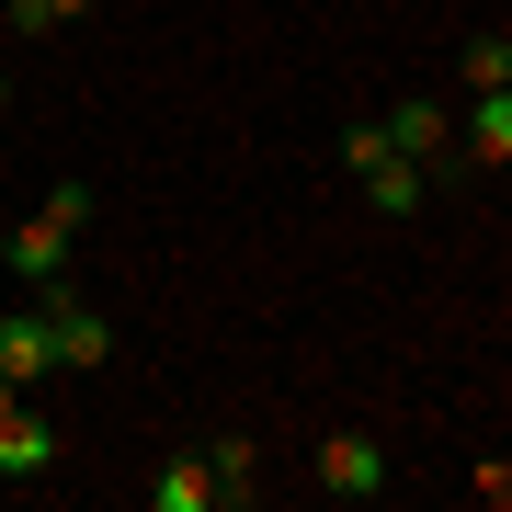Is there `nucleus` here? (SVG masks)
<instances>
[{"instance_id": "15", "label": "nucleus", "mask_w": 512, "mask_h": 512, "mask_svg": "<svg viewBox=\"0 0 512 512\" xmlns=\"http://www.w3.org/2000/svg\"><path fill=\"white\" fill-rule=\"evenodd\" d=\"M12 399H23V387H12V376H0V410H12Z\"/></svg>"}, {"instance_id": "7", "label": "nucleus", "mask_w": 512, "mask_h": 512, "mask_svg": "<svg viewBox=\"0 0 512 512\" xmlns=\"http://www.w3.org/2000/svg\"><path fill=\"white\" fill-rule=\"evenodd\" d=\"M353 183H365L376 217H421V194H433L444 171H433V160H410V148H387V160H376V171H353Z\"/></svg>"}, {"instance_id": "11", "label": "nucleus", "mask_w": 512, "mask_h": 512, "mask_svg": "<svg viewBox=\"0 0 512 512\" xmlns=\"http://www.w3.org/2000/svg\"><path fill=\"white\" fill-rule=\"evenodd\" d=\"M92 0H0V35H57V23H80Z\"/></svg>"}, {"instance_id": "1", "label": "nucleus", "mask_w": 512, "mask_h": 512, "mask_svg": "<svg viewBox=\"0 0 512 512\" xmlns=\"http://www.w3.org/2000/svg\"><path fill=\"white\" fill-rule=\"evenodd\" d=\"M80 228H92V183H57L35 217L0 239V274H12V285H57V274H69V239H80Z\"/></svg>"}, {"instance_id": "10", "label": "nucleus", "mask_w": 512, "mask_h": 512, "mask_svg": "<svg viewBox=\"0 0 512 512\" xmlns=\"http://www.w3.org/2000/svg\"><path fill=\"white\" fill-rule=\"evenodd\" d=\"M205 467H217V501H251V490H262V444H251V433H217Z\"/></svg>"}, {"instance_id": "5", "label": "nucleus", "mask_w": 512, "mask_h": 512, "mask_svg": "<svg viewBox=\"0 0 512 512\" xmlns=\"http://www.w3.org/2000/svg\"><path fill=\"white\" fill-rule=\"evenodd\" d=\"M387 137H399L410 160H433V171H456V103H433V92H410V103H387Z\"/></svg>"}, {"instance_id": "16", "label": "nucleus", "mask_w": 512, "mask_h": 512, "mask_svg": "<svg viewBox=\"0 0 512 512\" xmlns=\"http://www.w3.org/2000/svg\"><path fill=\"white\" fill-rule=\"evenodd\" d=\"M0 114H12V80H0Z\"/></svg>"}, {"instance_id": "13", "label": "nucleus", "mask_w": 512, "mask_h": 512, "mask_svg": "<svg viewBox=\"0 0 512 512\" xmlns=\"http://www.w3.org/2000/svg\"><path fill=\"white\" fill-rule=\"evenodd\" d=\"M387 148H399V137H387V114H353V126H342V171H376Z\"/></svg>"}, {"instance_id": "3", "label": "nucleus", "mask_w": 512, "mask_h": 512, "mask_svg": "<svg viewBox=\"0 0 512 512\" xmlns=\"http://www.w3.org/2000/svg\"><path fill=\"white\" fill-rule=\"evenodd\" d=\"M319 490L330 501H376L387 490V444L376 433H319Z\"/></svg>"}, {"instance_id": "6", "label": "nucleus", "mask_w": 512, "mask_h": 512, "mask_svg": "<svg viewBox=\"0 0 512 512\" xmlns=\"http://www.w3.org/2000/svg\"><path fill=\"white\" fill-rule=\"evenodd\" d=\"M0 376H12V387H46L57 376V342H46V308H35V296L0 308Z\"/></svg>"}, {"instance_id": "9", "label": "nucleus", "mask_w": 512, "mask_h": 512, "mask_svg": "<svg viewBox=\"0 0 512 512\" xmlns=\"http://www.w3.org/2000/svg\"><path fill=\"white\" fill-rule=\"evenodd\" d=\"M205 501H217V467L205 456H171L160 478H148V512H205Z\"/></svg>"}, {"instance_id": "12", "label": "nucleus", "mask_w": 512, "mask_h": 512, "mask_svg": "<svg viewBox=\"0 0 512 512\" xmlns=\"http://www.w3.org/2000/svg\"><path fill=\"white\" fill-rule=\"evenodd\" d=\"M467 92H512V35H467Z\"/></svg>"}, {"instance_id": "4", "label": "nucleus", "mask_w": 512, "mask_h": 512, "mask_svg": "<svg viewBox=\"0 0 512 512\" xmlns=\"http://www.w3.org/2000/svg\"><path fill=\"white\" fill-rule=\"evenodd\" d=\"M456 160H467V171H512V92H467V114H456Z\"/></svg>"}, {"instance_id": "2", "label": "nucleus", "mask_w": 512, "mask_h": 512, "mask_svg": "<svg viewBox=\"0 0 512 512\" xmlns=\"http://www.w3.org/2000/svg\"><path fill=\"white\" fill-rule=\"evenodd\" d=\"M35 308H46L57 376H92V365H114V330H103V308H92V296H80L69 274H57V285H35Z\"/></svg>"}, {"instance_id": "14", "label": "nucleus", "mask_w": 512, "mask_h": 512, "mask_svg": "<svg viewBox=\"0 0 512 512\" xmlns=\"http://www.w3.org/2000/svg\"><path fill=\"white\" fill-rule=\"evenodd\" d=\"M467 490H478V501H501V512H512V456H478V467H467Z\"/></svg>"}, {"instance_id": "8", "label": "nucleus", "mask_w": 512, "mask_h": 512, "mask_svg": "<svg viewBox=\"0 0 512 512\" xmlns=\"http://www.w3.org/2000/svg\"><path fill=\"white\" fill-rule=\"evenodd\" d=\"M46 467H57V421L12 399L0 410V478H46Z\"/></svg>"}]
</instances>
